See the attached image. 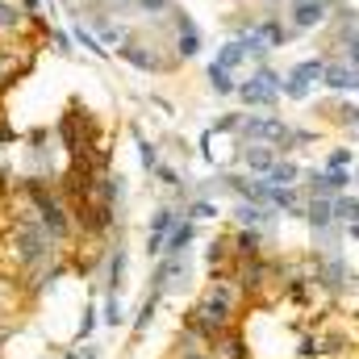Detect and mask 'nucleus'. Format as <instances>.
Wrapping results in <instances>:
<instances>
[{
	"mask_svg": "<svg viewBox=\"0 0 359 359\" xmlns=\"http://www.w3.org/2000/svg\"><path fill=\"white\" fill-rule=\"evenodd\" d=\"M121 63H130L134 72H147V76H168V72H176L180 59L172 55V42H159V38H130L121 50H113Z\"/></svg>",
	"mask_w": 359,
	"mask_h": 359,
	"instance_id": "f257e3e1",
	"label": "nucleus"
},
{
	"mask_svg": "<svg viewBox=\"0 0 359 359\" xmlns=\"http://www.w3.org/2000/svg\"><path fill=\"white\" fill-rule=\"evenodd\" d=\"M247 109H276L280 96H284V76L276 67H251L247 80H238V92H234Z\"/></svg>",
	"mask_w": 359,
	"mask_h": 359,
	"instance_id": "f03ea898",
	"label": "nucleus"
},
{
	"mask_svg": "<svg viewBox=\"0 0 359 359\" xmlns=\"http://www.w3.org/2000/svg\"><path fill=\"white\" fill-rule=\"evenodd\" d=\"M126 268H130V247H126L121 234H113V238H109V251H104V264H100V288L121 297V288H126Z\"/></svg>",
	"mask_w": 359,
	"mask_h": 359,
	"instance_id": "7ed1b4c3",
	"label": "nucleus"
},
{
	"mask_svg": "<svg viewBox=\"0 0 359 359\" xmlns=\"http://www.w3.org/2000/svg\"><path fill=\"white\" fill-rule=\"evenodd\" d=\"M201 50H205V38H201L196 21H192L184 8H172V55H176L180 63H188V59H196Z\"/></svg>",
	"mask_w": 359,
	"mask_h": 359,
	"instance_id": "20e7f679",
	"label": "nucleus"
},
{
	"mask_svg": "<svg viewBox=\"0 0 359 359\" xmlns=\"http://www.w3.org/2000/svg\"><path fill=\"white\" fill-rule=\"evenodd\" d=\"M326 17H330V4H326V0H288V4H284V21L292 25L297 38L322 29Z\"/></svg>",
	"mask_w": 359,
	"mask_h": 359,
	"instance_id": "39448f33",
	"label": "nucleus"
},
{
	"mask_svg": "<svg viewBox=\"0 0 359 359\" xmlns=\"http://www.w3.org/2000/svg\"><path fill=\"white\" fill-rule=\"evenodd\" d=\"M180 217H184V213H180L176 205H159V209L151 213V222H147V255H151V259L163 255L168 234H172V226H176Z\"/></svg>",
	"mask_w": 359,
	"mask_h": 359,
	"instance_id": "423d86ee",
	"label": "nucleus"
},
{
	"mask_svg": "<svg viewBox=\"0 0 359 359\" xmlns=\"http://www.w3.org/2000/svg\"><path fill=\"white\" fill-rule=\"evenodd\" d=\"M322 88L330 92V96H351V92H359V67H351L339 55H330L326 59V72H322Z\"/></svg>",
	"mask_w": 359,
	"mask_h": 359,
	"instance_id": "0eeeda50",
	"label": "nucleus"
},
{
	"mask_svg": "<svg viewBox=\"0 0 359 359\" xmlns=\"http://www.w3.org/2000/svg\"><path fill=\"white\" fill-rule=\"evenodd\" d=\"M255 29H259V38L268 42L271 50H284V46L297 38V34H292V25L284 21V13H280V8H264V13H259V21H255Z\"/></svg>",
	"mask_w": 359,
	"mask_h": 359,
	"instance_id": "6e6552de",
	"label": "nucleus"
},
{
	"mask_svg": "<svg viewBox=\"0 0 359 359\" xmlns=\"http://www.w3.org/2000/svg\"><path fill=\"white\" fill-rule=\"evenodd\" d=\"M276 151L264 147V142H238V168L243 172H251V176H268L271 168H276Z\"/></svg>",
	"mask_w": 359,
	"mask_h": 359,
	"instance_id": "1a4fd4ad",
	"label": "nucleus"
},
{
	"mask_svg": "<svg viewBox=\"0 0 359 359\" xmlns=\"http://www.w3.org/2000/svg\"><path fill=\"white\" fill-rule=\"evenodd\" d=\"M318 109H322V117H326L330 126H339V130H347V134H355V130H359V104H355V100L334 96V100H322Z\"/></svg>",
	"mask_w": 359,
	"mask_h": 359,
	"instance_id": "9d476101",
	"label": "nucleus"
},
{
	"mask_svg": "<svg viewBox=\"0 0 359 359\" xmlns=\"http://www.w3.org/2000/svg\"><path fill=\"white\" fill-rule=\"evenodd\" d=\"M209 355L213 359H251V343H247L243 326H234V330H226L222 339H213V343H209Z\"/></svg>",
	"mask_w": 359,
	"mask_h": 359,
	"instance_id": "9b49d317",
	"label": "nucleus"
},
{
	"mask_svg": "<svg viewBox=\"0 0 359 359\" xmlns=\"http://www.w3.org/2000/svg\"><path fill=\"white\" fill-rule=\"evenodd\" d=\"M268 205L280 217H305V192H301V184H292V188H271Z\"/></svg>",
	"mask_w": 359,
	"mask_h": 359,
	"instance_id": "f8f14e48",
	"label": "nucleus"
},
{
	"mask_svg": "<svg viewBox=\"0 0 359 359\" xmlns=\"http://www.w3.org/2000/svg\"><path fill=\"white\" fill-rule=\"evenodd\" d=\"M230 247H234V259H259V255H268L264 251L268 247L264 230H234L230 234Z\"/></svg>",
	"mask_w": 359,
	"mask_h": 359,
	"instance_id": "ddd939ff",
	"label": "nucleus"
},
{
	"mask_svg": "<svg viewBox=\"0 0 359 359\" xmlns=\"http://www.w3.org/2000/svg\"><path fill=\"white\" fill-rule=\"evenodd\" d=\"M192 247H196V222L180 217L176 226H172V234H168L163 255H192ZM163 255H159V259H163Z\"/></svg>",
	"mask_w": 359,
	"mask_h": 359,
	"instance_id": "4468645a",
	"label": "nucleus"
},
{
	"mask_svg": "<svg viewBox=\"0 0 359 359\" xmlns=\"http://www.w3.org/2000/svg\"><path fill=\"white\" fill-rule=\"evenodd\" d=\"M301 176H305V168H301L292 155H280V159H276V168H271L264 180H268L271 188H292V184H301Z\"/></svg>",
	"mask_w": 359,
	"mask_h": 359,
	"instance_id": "2eb2a0df",
	"label": "nucleus"
},
{
	"mask_svg": "<svg viewBox=\"0 0 359 359\" xmlns=\"http://www.w3.org/2000/svg\"><path fill=\"white\" fill-rule=\"evenodd\" d=\"M213 63H217V67H226V72H234V76H238V67H251V63H247V50H243V42H238V38H226V42L217 46Z\"/></svg>",
	"mask_w": 359,
	"mask_h": 359,
	"instance_id": "dca6fc26",
	"label": "nucleus"
},
{
	"mask_svg": "<svg viewBox=\"0 0 359 359\" xmlns=\"http://www.w3.org/2000/svg\"><path fill=\"white\" fill-rule=\"evenodd\" d=\"M322 72H326V55H313V59H301V63L288 67V76L309 84V88H322Z\"/></svg>",
	"mask_w": 359,
	"mask_h": 359,
	"instance_id": "f3484780",
	"label": "nucleus"
},
{
	"mask_svg": "<svg viewBox=\"0 0 359 359\" xmlns=\"http://www.w3.org/2000/svg\"><path fill=\"white\" fill-rule=\"evenodd\" d=\"M205 84L213 96H234L238 92V80H234V72H226V67H217V63H209V72H205Z\"/></svg>",
	"mask_w": 359,
	"mask_h": 359,
	"instance_id": "a211bd4d",
	"label": "nucleus"
},
{
	"mask_svg": "<svg viewBox=\"0 0 359 359\" xmlns=\"http://www.w3.org/2000/svg\"><path fill=\"white\" fill-rule=\"evenodd\" d=\"M184 217H188V222H217L222 209H217L213 196H192V201L184 205Z\"/></svg>",
	"mask_w": 359,
	"mask_h": 359,
	"instance_id": "6ab92c4d",
	"label": "nucleus"
},
{
	"mask_svg": "<svg viewBox=\"0 0 359 359\" xmlns=\"http://www.w3.org/2000/svg\"><path fill=\"white\" fill-rule=\"evenodd\" d=\"M334 201V222L347 230L351 222H359V192L351 188V192H343V196H330Z\"/></svg>",
	"mask_w": 359,
	"mask_h": 359,
	"instance_id": "aec40b11",
	"label": "nucleus"
},
{
	"mask_svg": "<svg viewBox=\"0 0 359 359\" xmlns=\"http://www.w3.org/2000/svg\"><path fill=\"white\" fill-rule=\"evenodd\" d=\"M159 305H163V301H159L155 292H147V297H142V305H138V313H134V322H130V326H134V334H147V330H151V322H155Z\"/></svg>",
	"mask_w": 359,
	"mask_h": 359,
	"instance_id": "412c9836",
	"label": "nucleus"
},
{
	"mask_svg": "<svg viewBox=\"0 0 359 359\" xmlns=\"http://www.w3.org/2000/svg\"><path fill=\"white\" fill-rule=\"evenodd\" d=\"M72 42H76V46H84L88 55H96V59H109V55H113V50H104V46H100V38L92 34L84 21H76V25H72Z\"/></svg>",
	"mask_w": 359,
	"mask_h": 359,
	"instance_id": "4be33fe9",
	"label": "nucleus"
},
{
	"mask_svg": "<svg viewBox=\"0 0 359 359\" xmlns=\"http://www.w3.org/2000/svg\"><path fill=\"white\" fill-rule=\"evenodd\" d=\"M100 326H126V305L117 292H104L100 301Z\"/></svg>",
	"mask_w": 359,
	"mask_h": 359,
	"instance_id": "5701e85b",
	"label": "nucleus"
},
{
	"mask_svg": "<svg viewBox=\"0 0 359 359\" xmlns=\"http://www.w3.org/2000/svg\"><path fill=\"white\" fill-rule=\"evenodd\" d=\"M134 138H138V163H142V172L151 176V172L159 168V147H155L151 138H142V130H134Z\"/></svg>",
	"mask_w": 359,
	"mask_h": 359,
	"instance_id": "b1692460",
	"label": "nucleus"
},
{
	"mask_svg": "<svg viewBox=\"0 0 359 359\" xmlns=\"http://www.w3.org/2000/svg\"><path fill=\"white\" fill-rule=\"evenodd\" d=\"M172 8H176V0H134V13L147 17V21H159V17H168Z\"/></svg>",
	"mask_w": 359,
	"mask_h": 359,
	"instance_id": "393cba45",
	"label": "nucleus"
},
{
	"mask_svg": "<svg viewBox=\"0 0 359 359\" xmlns=\"http://www.w3.org/2000/svg\"><path fill=\"white\" fill-rule=\"evenodd\" d=\"M351 163H355V147H330L322 168H326V172H334V168H351Z\"/></svg>",
	"mask_w": 359,
	"mask_h": 359,
	"instance_id": "a878e982",
	"label": "nucleus"
},
{
	"mask_svg": "<svg viewBox=\"0 0 359 359\" xmlns=\"http://www.w3.org/2000/svg\"><path fill=\"white\" fill-rule=\"evenodd\" d=\"M96 326H100V309H96V305H88V309H84V318H80V326H76V339H80V343H88Z\"/></svg>",
	"mask_w": 359,
	"mask_h": 359,
	"instance_id": "bb28decb",
	"label": "nucleus"
},
{
	"mask_svg": "<svg viewBox=\"0 0 359 359\" xmlns=\"http://www.w3.org/2000/svg\"><path fill=\"white\" fill-rule=\"evenodd\" d=\"M243 117H247V113H222V117L213 121V130H217V134H234V138H238V130H243Z\"/></svg>",
	"mask_w": 359,
	"mask_h": 359,
	"instance_id": "cd10ccee",
	"label": "nucleus"
},
{
	"mask_svg": "<svg viewBox=\"0 0 359 359\" xmlns=\"http://www.w3.org/2000/svg\"><path fill=\"white\" fill-rule=\"evenodd\" d=\"M309 96H313V88H309V84H301V80L284 76V100H297V104H301V100H309Z\"/></svg>",
	"mask_w": 359,
	"mask_h": 359,
	"instance_id": "c85d7f7f",
	"label": "nucleus"
},
{
	"mask_svg": "<svg viewBox=\"0 0 359 359\" xmlns=\"http://www.w3.org/2000/svg\"><path fill=\"white\" fill-rule=\"evenodd\" d=\"M46 42H50V50H59V55H72V50H76L72 34H63V29H50V34H46Z\"/></svg>",
	"mask_w": 359,
	"mask_h": 359,
	"instance_id": "c756f323",
	"label": "nucleus"
},
{
	"mask_svg": "<svg viewBox=\"0 0 359 359\" xmlns=\"http://www.w3.org/2000/svg\"><path fill=\"white\" fill-rule=\"evenodd\" d=\"M339 59H347L351 67H359V34H351V38L339 46Z\"/></svg>",
	"mask_w": 359,
	"mask_h": 359,
	"instance_id": "7c9ffc66",
	"label": "nucleus"
},
{
	"mask_svg": "<svg viewBox=\"0 0 359 359\" xmlns=\"http://www.w3.org/2000/svg\"><path fill=\"white\" fill-rule=\"evenodd\" d=\"M67 359H100V347H92V343H80V351H67Z\"/></svg>",
	"mask_w": 359,
	"mask_h": 359,
	"instance_id": "2f4dec72",
	"label": "nucleus"
},
{
	"mask_svg": "<svg viewBox=\"0 0 359 359\" xmlns=\"http://www.w3.org/2000/svg\"><path fill=\"white\" fill-rule=\"evenodd\" d=\"M8 334H13V322H8V318H4V313H0V343H4V339H8Z\"/></svg>",
	"mask_w": 359,
	"mask_h": 359,
	"instance_id": "473e14b6",
	"label": "nucleus"
},
{
	"mask_svg": "<svg viewBox=\"0 0 359 359\" xmlns=\"http://www.w3.org/2000/svg\"><path fill=\"white\" fill-rule=\"evenodd\" d=\"M259 4H264V8H284L288 0H259Z\"/></svg>",
	"mask_w": 359,
	"mask_h": 359,
	"instance_id": "72a5a7b5",
	"label": "nucleus"
},
{
	"mask_svg": "<svg viewBox=\"0 0 359 359\" xmlns=\"http://www.w3.org/2000/svg\"><path fill=\"white\" fill-rule=\"evenodd\" d=\"M347 234H351V243H359V222H351V226H347Z\"/></svg>",
	"mask_w": 359,
	"mask_h": 359,
	"instance_id": "f704fd0d",
	"label": "nucleus"
},
{
	"mask_svg": "<svg viewBox=\"0 0 359 359\" xmlns=\"http://www.w3.org/2000/svg\"><path fill=\"white\" fill-rule=\"evenodd\" d=\"M188 359H213V355L209 351H196V355H188Z\"/></svg>",
	"mask_w": 359,
	"mask_h": 359,
	"instance_id": "c9c22d12",
	"label": "nucleus"
},
{
	"mask_svg": "<svg viewBox=\"0 0 359 359\" xmlns=\"http://www.w3.org/2000/svg\"><path fill=\"white\" fill-rule=\"evenodd\" d=\"M59 4H67V8H72V4H80V0H59Z\"/></svg>",
	"mask_w": 359,
	"mask_h": 359,
	"instance_id": "e433bc0d",
	"label": "nucleus"
},
{
	"mask_svg": "<svg viewBox=\"0 0 359 359\" xmlns=\"http://www.w3.org/2000/svg\"><path fill=\"white\" fill-rule=\"evenodd\" d=\"M326 4H330V8H334V4H347V0H326Z\"/></svg>",
	"mask_w": 359,
	"mask_h": 359,
	"instance_id": "4c0bfd02",
	"label": "nucleus"
},
{
	"mask_svg": "<svg viewBox=\"0 0 359 359\" xmlns=\"http://www.w3.org/2000/svg\"><path fill=\"white\" fill-rule=\"evenodd\" d=\"M355 192H359V172H355Z\"/></svg>",
	"mask_w": 359,
	"mask_h": 359,
	"instance_id": "58836bf2",
	"label": "nucleus"
},
{
	"mask_svg": "<svg viewBox=\"0 0 359 359\" xmlns=\"http://www.w3.org/2000/svg\"><path fill=\"white\" fill-rule=\"evenodd\" d=\"M0 113H4V96H0Z\"/></svg>",
	"mask_w": 359,
	"mask_h": 359,
	"instance_id": "ea45409f",
	"label": "nucleus"
},
{
	"mask_svg": "<svg viewBox=\"0 0 359 359\" xmlns=\"http://www.w3.org/2000/svg\"><path fill=\"white\" fill-rule=\"evenodd\" d=\"M347 359H359V355H347Z\"/></svg>",
	"mask_w": 359,
	"mask_h": 359,
	"instance_id": "a19ab883",
	"label": "nucleus"
}]
</instances>
